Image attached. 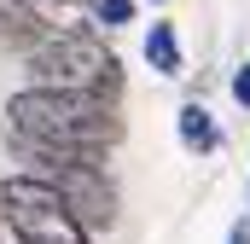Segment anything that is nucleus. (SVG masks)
Segmentation results:
<instances>
[{
	"mask_svg": "<svg viewBox=\"0 0 250 244\" xmlns=\"http://www.w3.org/2000/svg\"><path fill=\"white\" fill-rule=\"evenodd\" d=\"M128 140L123 105L64 93V87H18L6 99V145H53V151H117Z\"/></svg>",
	"mask_w": 250,
	"mask_h": 244,
	"instance_id": "obj_1",
	"label": "nucleus"
},
{
	"mask_svg": "<svg viewBox=\"0 0 250 244\" xmlns=\"http://www.w3.org/2000/svg\"><path fill=\"white\" fill-rule=\"evenodd\" d=\"M18 59H23L29 87H64V93H87L105 105H123L128 93V70L117 47L105 41V29H53Z\"/></svg>",
	"mask_w": 250,
	"mask_h": 244,
	"instance_id": "obj_2",
	"label": "nucleus"
},
{
	"mask_svg": "<svg viewBox=\"0 0 250 244\" xmlns=\"http://www.w3.org/2000/svg\"><path fill=\"white\" fill-rule=\"evenodd\" d=\"M0 233L12 244H93V233L82 221H70L59 192L23 169L0 175Z\"/></svg>",
	"mask_w": 250,
	"mask_h": 244,
	"instance_id": "obj_3",
	"label": "nucleus"
},
{
	"mask_svg": "<svg viewBox=\"0 0 250 244\" xmlns=\"http://www.w3.org/2000/svg\"><path fill=\"white\" fill-rule=\"evenodd\" d=\"M23 175H29V169H23ZM41 181L59 192V203L70 209V221H82L93 239L123 221V192H117V175H111V169L64 163V169H41Z\"/></svg>",
	"mask_w": 250,
	"mask_h": 244,
	"instance_id": "obj_4",
	"label": "nucleus"
},
{
	"mask_svg": "<svg viewBox=\"0 0 250 244\" xmlns=\"http://www.w3.org/2000/svg\"><path fill=\"white\" fill-rule=\"evenodd\" d=\"M175 134H181L187 157H215V151L227 145V134H221V117H215L204 99H187V105L175 111Z\"/></svg>",
	"mask_w": 250,
	"mask_h": 244,
	"instance_id": "obj_5",
	"label": "nucleus"
},
{
	"mask_svg": "<svg viewBox=\"0 0 250 244\" xmlns=\"http://www.w3.org/2000/svg\"><path fill=\"white\" fill-rule=\"evenodd\" d=\"M140 53L146 64L157 70V76H187V47H181V29H175V18H151L146 23V41H140Z\"/></svg>",
	"mask_w": 250,
	"mask_h": 244,
	"instance_id": "obj_6",
	"label": "nucleus"
},
{
	"mask_svg": "<svg viewBox=\"0 0 250 244\" xmlns=\"http://www.w3.org/2000/svg\"><path fill=\"white\" fill-rule=\"evenodd\" d=\"M47 35V23L29 12V0H0V47L6 53H23Z\"/></svg>",
	"mask_w": 250,
	"mask_h": 244,
	"instance_id": "obj_7",
	"label": "nucleus"
},
{
	"mask_svg": "<svg viewBox=\"0 0 250 244\" xmlns=\"http://www.w3.org/2000/svg\"><path fill=\"white\" fill-rule=\"evenodd\" d=\"M93 12V29H128L140 23V0H87Z\"/></svg>",
	"mask_w": 250,
	"mask_h": 244,
	"instance_id": "obj_8",
	"label": "nucleus"
},
{
	"mask_svg": "<svg viewBox=\"0 0 250 244\" xmlns=\"http://www.w3.org/2000/svg\"><path fill=\"white\" fill-rule=\"evenodd\" d=\"M227 93H233V105H239V111H250V59H245V64H233Z\"/></svg>",
	"mask_w": 250,
	"mask_h": 244,
	"instance_id": "obj_9",
	"label": "nucleus"
},
{
	"mask_svg": "<svg viewBox=\"0 0 250 244\" xmlns=\"http://www.w3.org/2000/svg\"><path fill=\"white\" fill-rule=\"evenodd\" d=\"M227 244H250V215H239V221L227 227Z\"/></svg>",
	"mask_w": 250,
	"mask_h": 244,
	"instance_id": "obj_10",
	"label": "nucleus"
},
{
	"mask_svg": "<svg viewBox=\"0 0 250 244\" xmlns=\"http://www.w3.org/2000/svg\"><path fill=\"white\" fill-rule=\"evenodd\" d=\"M151 6H169V0H151Z\"/></svg>",
	"mask_w": 250,
	"mask_h": 244,
	"instance_id": "obj_11",
	"label": "nucleus"
}]
</instances>
